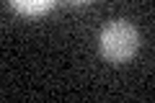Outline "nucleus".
<instances>
[{
  "label": "nucleus",
  "mask_w": 155,
  "mask_h": 103,
  "mask_svg": "<svg viewBox=\"0 0 155 103\" xmlns=\"http://www.w3.org/2000/svg\"><path fill=\"white\" fill-rule=\"evenodd\" d=\"M70 5H88V3H93V0H67Z\"/></svg>",
  "instance_id": "nucleus-3"
},
{
  "label": "nucleus",
  "mask_w": 155,
  "mask_h": 103,
  "mask_svg": "<svg viewBox=\"0 0 155 103\" xmlns=\"http://www.w3.org/2000/svg\"><path fill=\"white\" fill-rule=\"evenodd\" d=\"M11 8L18 13V16H26V18H36V16H44L54 8L57 0H8Z\"/></svg>",
  "instance_id": "nucleus-2"
},
{
  "label": "nucleus",
  "mask_w": 155,
  "mask_h": 103,
  "mask_svg": "<svg viewBox=\"0 0 155 103\" xmlns=\"http://www.w3.org/2000/svg\"><path fill=\"white\" fill-rule=\"evenodd\" d=\"M140 49V31L134 23L114 18L98 31V54L111 65L129 62Z\"/></svg>",
  "instance_id": "nucleus-1"
}]
</instances>
